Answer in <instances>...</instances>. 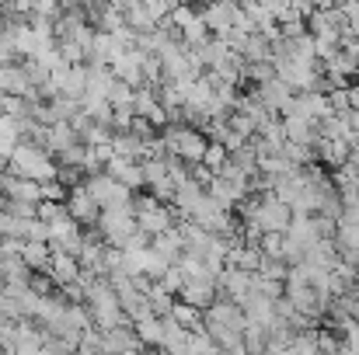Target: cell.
Instances as JSON below:
<instances>
[{"label": "cell", "mask_w": 359, "mask_h": 355, "mask_svg": "<svg viewBox=\"0 0 359 355\" xmlns=\"http://www.w3.org/2000/svg\"><path fill=\"white\" fill-rule=\"evenodd\" d=\"M7 171L18 174V178H28V181H35V185H49V181L60 178L56 157H49V150H42V146L32 143V139H25V143L11 153Z\"/></svg>", "instance_id": "cell-1"}, {"label": "cell", "mask_w": 359, "mask_h": 355, "mask_svg": "<svg viewBox=\"0 0 359 355\" xmlns=\"http://www.w3.org/2000/svg\"><path fill=\"white\" fill-rule=\"evenodd\" d=\"M133 331H136V338H140V345H143V349H161V338H164V321H161V317H150V321L136 324Z\"/></svg>", "instance_id": "cell-19"}, {"label": "cell", "mask_w": 359, "mask_h": 355, "mask_svg": "<svg viewBox=\"0 0 359 355\" xmlns=\"http://www.w3.org/2000/svg\"><path fill=\"white\" fill-rule=\"evenodd\" d=\"M251 282H255V275H251V272L227 268V272L217 279V289H220V296H224V300H234L238 307H244V300L251 296Z\"/></svg>", "instance_id": "cell-11"}, {"label": "cell", "mask_w": 359, "mask_h": 355, "mask_svg": "<svg viewBox=\"0 0 359 355\" xmlns=\"http://www.w3.org/2000/svg\"><path fill=\"white\" fill-rule=\"evenodd\" d=\"M356 199H359V178H356Z\"/></svg>", "instance_id": "cell-37"}, {"label": "cell", "mask_w": 359, "mask_h": 355, "mask_svg": "<svg viewBox=\"0 0 359 355\" xmlns=\"http://www.w3.org/2000/svg\"><path fill=\"white\" fill-rule=\"evenodd\" d=\"M244 81H251V84H269V81H276V67L272 63H244Z\"/></svg>", "instance_id": "cell-23"}, {"label": "cell", "mask_w": 359, "mask_h": 355, "mask_svg": "<svg viewBox=\"0 0 359 355\" xmlns=\"http://www.w3.org/2000/svg\"><path fill=\"white\" fill-rule=\"evenodd\" d=\"M251 95H255V98H258V102H262V105L272 112V116H279V118H283V112L290 109V102L297 98V95H293V91H290V88L279 81V77H276V81H269V84H262V88H255Z\"/></svg>", "instance_id": "cell-12"}, {"label": "cell", "mask_w": 359, "mask_h": 355, "mask_svg": "<svg viewBox=\"0 0 359 355\" xmlns=\"http://www.w3.org/2000/svg\"><path fill=\"white\" fill-rule=\"evenodd\" d=\"M342 338H335V331H318V352L321 355H339Z\"/></svg>", "instance_id": "cell-31"}, {"label": "cell", "mask_w": 359, "mask_h": 355, "mask_svg": "<svg viewBox=\"0 0 359 355\" xmlns=\"http://www.w3.org/2000/svg\"><path fill=\"white\" fill-rule=\"evenodd\" d=\"M0 195L4 199H14V202H32V206H42V185L28 181V178H18L11 171L0 174Z\"/></svg>", "instance_id": "cell-9"}, {"label": "cell", "mask_w": 359, "mask_h": 355, "mask_svg": "<svg viewBox=\"0 0 359 355\" xmlns=\"http://www.w3.org/2000/svg\"><path fill=\"white\" fill-rule=\"evenodd\" d=\"M199 14H203V21L210 25L213 39H227V35L234 32V21H238L241 7L238 4H213V7H199Z\"/></svg>", "instance_id": "cell-10"}, {"label": "cell", "mask_w": 359, "mask_h": 355, "mask_svg": "<svg viewBox=\"0 0 359 355\" xmlns=\"http://www.w3.org/2000/svg\"><path fill=\"white\" fill-rule=\"evenodd\" d=\"M185 282H189V279H185V272H182L178 265H171V268H168V275H164L157 286H161L164 293H171V296H175V293H182V289H185Z\"/></svg>", "instance_id": "cell-29"}, {"label": "cell", "mask_w": 359, "mask_h": 355, "mask_svg": "<svg viewBox=\"0 0 359 355\" xmlns=\"http://www.w3.org/2000/svg\"><path fill=\"white\" fill-rule=\"evenodd\" d=\"M290 355H318V331H304L293 338L290 345Z\"/></svg>", "instance_id": "cell-28"}, {"label": "cell", "mask_w": 359, "mask_h": 355, "mask_svg": "<svg viewBox=\"0 0 359 355\" xmlns=\"http://www.w3.org/2000/svg\"><path fill=\"white\" fill-rule=\"evenodd\" d=\"M67 199H70V192H67L60 181H49V185H42V202H63V206H67Z\"/></svg>", "instance_id": "cell-32"}, {"label": "cell", "mask_w": 359, "mask_h": 355, "mask_svg": "<svg viewBox=\"0 0 359 355\" xmlns=\"http://www.w3.org/2000/svg\"><path fill=\"white\" fill-rule=\"evenodd\" d=\"M140 230V223H136V213L133 209H116V213H102V220H98V234L102 240L109 244V247H126V240Z\"/></svg>", "instance_id": "cell-3"}, {"label": "cell", "mask_w": 359, "mask_h": 355, "mask_svg": "<svg viewBox=\"0 0 359 355\" xmlns=\"http://www.w3.org/2000/svg\"><path fill=\"white\" fill-rule=\"evenodd\" d=\"M171 317L185 328V331H199L203 328V310H196V307H189V303H175V310H171Z\"/></svg>", "instance_id": "cell-22"}, {"label": "cell", "mask_w": 359, "mask_h": 355, "mask_svg": "<svg viewBox=\"0 0 359 355\" xmlns=\"http://www.w3.org/2000/svg\"><path fill=\"white\" fill-rule=\"evenodd\" d=\"M67 213L84 227V230H91V227H98V220H102V206L88 195V188L81 185V188H74L70 192V199H67Z\"/></svg>", "instance_id": "cell-7"}, {"label": "cell", "mask_w": 359, "mask_h": 355, "mask_svg": "<svg viewBox=\"0 0 359 355\" xmlns=\"http://www.w3.org/2000/svg\"><path fill=\"white\" fill-rule=\"evenodd\" d=\"M143 60H147V53H140V49H129V53H122L119 60L112 63V74H116V81H122V84H129L133 91L147 88Z\"/></svg>", "instance_id": "cell-6"}, {"label": "cell", "mask_w": 359, "mask_h": 355, "mask_svg": "<svg viewBox=\"0 0 359 355\" xmlns=\"http://www.w3.org/2000/svg\"><path fill=\"white\" fill-rule=\"evenodd\" d=\"M283 132H286V143H300V146H318V139H321V132H318L314 122L297 118V116L283 118Z\"/></svg>", "instance_id": "cell-15"}, {"label": "cell", "mask_w": 359, "mask_h": 355, "mask_svg": "<svg viewBox=\"0 0 359 355\" xmlns=\"http://www.w3.org/2000/svg\"><path fill=\"white\" fill-rule=\"evenodd\" d=\"M84 188H88V195L102 206V213H116V209H133V192L119 185L116 178H109V174H91L88 181H84Z\"/></svg>", "instance_id": "cell-2"}, {"label": "cell", "mask_w": 359, "mask_h": 355, "mask_svg": "<svg viewBox=\"0 0 359 355\" xmlns=\"http://www.w3.org/2000/svg\"><path fill=\"white\" fill-rule=\"evenodd\" d=\"M150 251H154V254H161L164 261L178 265V261H182V254H185V237H182V230L175 227V230H168V234L154 237V240H150Z\"/></svg>", "instance_id": "cell-16"}, {"label": "cell", "mask_w": 359, "mask_h": 355, "mask_svg": "<svg viewBox=\"0 0 359 355\" xmlns=\"http://www.w3.org/2000/svg\"><path fill=\"white\" fill-rule=\"evenodd\" d=\"M262 254L272 258V261H283V251H286V234H262Z\"/></svg>", "instance_id": "cell-24"}, {"label": "cell", "mask_w": 359, "mask_h": 355, "mask_svg": "<svg viewBox=\"0 0 359 355\" xmlns=\"http://www.w3.org/2000/svg\"><path fill=\"white\" fill-rule=\"evenodd\" d=\"M60 216H67V206H63V202H42V206H39V220H42V223H53V220H60Z\"/></svg>", "instance_id": "cell-33"}, {"label": "cell", "mask_w": 359, "mask_h": 355, "mask_svg": "<svg viewBox=\"0 0 359 355\" xmlns=\"http://www.w3.org/2000/svg\"><path fill=\"white\" fill-rule=\"evenodd\" d=\"M258 275L286 286V279H290V265H286V261H272V258H265V261H262V268H258Z\"/></svg>", "instance_id": "cell-26"}, {"label": "cell", "mask_w": 359, "mask_h": 355, "mask_svg": "<svg viewBox=\"0 0 359 355\" xmlns=\"http://www.w3.org/2000/svg\"><path fill=\"white\" fill-rule=\"evenodd\" d=\"M349 105L353 112H359V84H349Z\"/></svg>", "instance_id": "cell-34"}, {"label": "cell", "mask_w": 359, "mask_h": 355, "mask_svg": "<svg viewBox=\"0 0 359 355\" xmlns=\"http://www.w3.org/2000/svg\"><path fill=\"white\" fill-rule=\"evenodd\" d=\"M196 18H199V7H185V4H175V11H171V18H168V21H171V28H175V32H185V28H189V25L196 21Z\"/></svg>", "instance_id": "cell-25"}, {"label": "cell", "mask_w": 359, "mask_h": 355, "mask_svg": "<svg viewBox=\"0 0 359 355\" xmlns=\"http://www.w3.org/2000/svg\"><path fill=\"white\" fill-rule=\"evenodd\" d=\"M265 345H269V331H262V328L244 331V352L248 355H265Z\"/></svg>", "instance_id": "cell-27"}, {"label": "cell", "mask_w": 359, "mask_h": 355, "mask_svg": "<svg viewBox=\"0 0 359 355\" xmlns=\"http://www.w3.org/2000/svg\"><path fill=\"white\" fill-rule=\"evenodd\" d=\"M168 268H171V261H164L161 254H154V251H147V275H150L154 282H161V279L168 275Z\"/></svg>", "instance_id": "cell-30"}, {"label": "cell", "mask_w": 359, "mask_h": 355, "mask_svg": "<svg viewBox=\"0 0 359 355\" xmlns=\"http://www.w3.org/2000/svg\"><path fill=\"white\" fill-rule=\"evenodd\" d=\"M53 88L60 91V98L67 102H84L88 98V67H63L53 74Z\"/></svg>", "instance_id": "cell-4"}, {"label": "cell", "mask_w": 359, "mask_h": 355, "mask_svg": "<svg viewBox=\"0 0 359 355\" xmlns=\"http://www.w3.org/2000/svg\"><path fill=\"white\" fill-rule=\"evenodd\" d=\"M178 300L206 314V310H210V307H213V303L220 300V289H217V279H189V282H185V289L178 293Z\"/></svg>", "instance_id": "cell-8"}, {"label": "cell", "mask_w": 359, "mask_h": 355, "mask_svg": "<svg viewBox=\"0 0 359 355\" xmlns=\"http://www.w3.org/2000/svg\"><path fill=\"white\" fill-rule=\"evenodd\" d=\"M143 178H147V188H157V185L171 181V174H168V160H164V157H150V160H143Z\"/></svg>", "instance_id": "cell-21"}, {"label": "cell", "mask_w": 359, "mask_h": 355, "mask_svg": "<svg viewBox=\"0 0 359 355\" xmlns=\"http://www.w3.org/2000/svg\"><path fill=\"white\" fill-rule=\"evenodd\" d=\"M4 102H7V95H0V116H4Z\"/></svg>", "instance_id": "cell-36"}, {"label": "cell", "mask_w": 359, "mask_h": 355, "mask_svg": "<svg viewBox=\"0 0 359 355\" xmlns=\"http://www.w3.org/2000/svg\"><path fill=\"white\" fill-rule=\"evenodd\" d=\"M7 300V286H4V279H0V303Z\"/></svg>", "instance_id": "cell-35"}, {"label": "cell", "mask_w": 359, "mask_h": 355, "mask_svg": "<svg viewBox=\"0 0 359 355\" xmlns=\"http://www.w3.org/2000/svg\"><path fill=\"white\" fill-rule=\"evenodd\" d=\"M286 237H290L293 244H300L304 251H307L311 244H318V240H321V234H318V223H314V216H293V223H290Z\"/></svg>", "instance_id": "cell-17"}, {"label": "cell", "mask_w": 359, "mask_h": 355, "mask_svg": "<svg viewBox=\"0 0 359 355\" xmlns=\"http://www.w3.org/2000/svg\"><path fill=\"white\" fill-rule=\"evenodd\" d=\"M0 355H14V352H0Z\"/></svg>", "instance_id": "cell-38"}, {"label": "cell", "mask_w": 359, "mask_h": 355, "mask_svg": "<svg viewBox=\"0 0 359 355\" xmlns=\"http://www.w3.org/2000/svg\"><path fill=\"white\" fill-rule=\"evenodd\" d=\"M21 261L39 275V272H49V265H53V251H49V244H25Z\"/></svg>", "instance_id": "cell-18"}, {"label": "cell", "mask_w": 359, "mask_h": 355, "mask_svg": "<svg viewBox=\"0 0 359 355\" xmlns=\"http://www.w3.org/2000/svg\"><path fill=\"white\" fill-rule=\"evenodd\" d=\"M231 164V150L224 143H210L206 146V157H203V167L213 171V174H224V167Z\"/></svg>", "instance_id": "cell-20"}, {"label": "cell", "mask_w": 359, "mask_h": 355, "mask_svg": "<svg viewBox=\"0 0 359 355\" xmlns=\"http://www.w3.org/2000/svg\"><path fill=\"white\" fill-rule=\"evenodd\" d=\"M81 261L74 258V254H53V265H49V275H53V282H56V289H63V286H77L81 282Z\"/></svg>", "instance_id": "cell-14"}, {"label": "cell", "mask_w": 359, "mask_h": 355, "mask_svg": "<svg viewBox=\"0 0 359 355\" xmlns=\"http://www.w3.org/2000/svg\"><path fill=\"white\" fill-rule=\"evenodd\" d=\"M105 174H109V178H116L119 185H126L129 192H140V188H147V178H143V164H136V160H126V157H112V164L105 167Z\"/></svg>", "instance_id": "cell-13"}, {"label": "cell", "mask_w": 359, "mask_h": 355, "mask_svg": "<svg viewBox=\"0 0 359 355\" xmlns=\"http://www.w3.org/2000/svg\"><path fill=\"white\" fill-rule=\"evenodd\" d=\"M244 321H248V328H262V331H276V324H279V314H276V303L272 300H265V296H248L244 300Z\"/></svg>", "instance_id": "cell-5"}]
</instances>
